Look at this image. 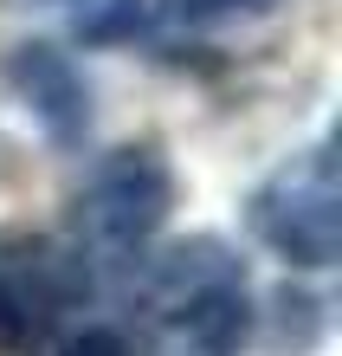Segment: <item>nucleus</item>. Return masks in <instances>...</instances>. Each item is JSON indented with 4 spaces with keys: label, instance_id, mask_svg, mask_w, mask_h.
I'll return each mask as SVG.
<instances>
[{
    "label": "nucleus",
    "instance_id": "obj_5",
    "mask_svg": "<svg viewBox=\"0 0 342 356\" xmlns=\"http://www.w3.org/2000/svg\"><path fill=\"white\" fill-rule=\"evenodd\" d=\"M142 19H148L142 0H84V7H71V33L84 39V46H117V39H130Z\"/></svg>",
    "mask_w": 342,
    "mask_h": 356
},
{
    "label": "nucleus",
    "instance_id": "obj_3",
    "mask_svg": "<svg viewBox=\"0 0 342 356\" xmlns=\"http://www.w3.org/2000/svg\"><path fill=\"white\" fill-rule=\"evenodd\" d=\"M252 240L277 253L291 272H330L342 253V195H336V156L330 143H310L291 162L252 188L246 201Z\"/></svg>",
    "mask_w": 342,
    "mask_h": 356
},
{
    "label": "nucleus",
    "instance_id": "obj_7",
    "mask_svg": "<svg viewBox=\"0 0 342 356\" xmlns=\"http://www.w3.org/2000/svg\"><path fill=\"white\" fill-rule=\"evenodd\" d=\"M33 330H39V318H33L26 291H19V279H13V266L0 259V356H19L33 343Z\"/></svg>",
    "mask_w": 342,
    "mask_h": 356
},
{
    "label": "nucleus",
    "instance_id": "obj_8",
    "mask_svg": "<svg viewBox=\"0 0 342 356\" xmlns=\"http://www.w3.org/2000/svg\"><path fill=\"white\" fill-rule=\"evenodd\" d=\"M52 356H130V343H123V330H110V324H91V330H71V337L58 343Z\"/></svg>",
    "mask_w": 342,
    "mask_h": 356
},
{
    "label": "nucleus",
    "instance_id": "obj_4",
    "mask_svg": "<svg viewBox=\"0 0 342 356\" xmlns=\"http://www.w3.org/2000/svg\"><path fill=\"white\" fill-rule=\"evenodd\" d=\"M0 91H7V104L52 143V149H84L97 111H91V78H84V65L71 52L46 46V39L13 46L0 58Z\"/></svg>",
    "mask_w": 342,
    "mask_h": 356
},
{
    "label": "nucleus",
    "instance_id": "obj_1",
    "mask_svg": "<svg viewBox=\"0 0 342 356\" xmlns=\"http://www.w3.org/2000/svg\"><path fill=\"white\" fill-rule=\"evenodd\" d=\"M142 311L168 356H239L259 330L252 272L213 234H194V240L168 246L162 259H148Z\"/></svg>",
    "mask_w": 342,
    "mask_h": 356
},
{
    "label": "nucleus",
    "instance_id": "obj_2",
    "mask_svg": "<svg viewBox=\"0 0 342 356\" xmlns=\"http://www.w3.org/2000/svg\"><path fill=\"white\" fill-rule=\"evenodd\" d=\"M175 214V162L155 143H123L97 156L71 195V246L84 266H142Z\"/></svg>",
    "mask_w": 342,
    "mask_h": 356
},
{
    "label": "nucleus",
    "instance_id": "obj_6",
    "mask_svg": "<svg viewBox=\"0 0 342 356\" xmlns=\"http://www.w3.org/2000/svg\"><path fill=\"white\" fill-rule=\"evenodd\" d=\"M277 0H162V13L187 33H213V26H239V19L271 13Z\"/></svg>",
    "mask_w": 342,
    "mask_h": 356
}]
</instances>
